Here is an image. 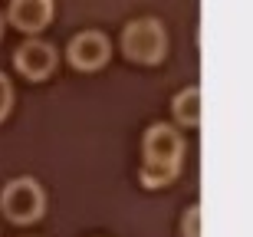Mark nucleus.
<instances>
[{"label":"nucleus","mask_w":253,"mask_h":237,"mask_svg":"<svg viewBox=\"0 0 253 237\" xmlns=\"http://www.w3.org/2000/svg\"><path fill=\"white\" fill-rule=\"evenodd\" d=\"M7 20H10V27H17L20 33L37 37L40 30H46L49 20H53V0H10Z\"/></svg>","instance_id":"nucleus-6"},{"label":"nucleus","mask_w":253,"mask_h":237,"mask_svg":"<svg viewBox=\"0 0 253 237\" xmlns=\"http://www.w3.org/2000/svg\"><path fill=\"white\" fill-rule=\"evenodd\" d=\"M56 47L46 43V40H37L30 37L23 40L13 53V66H17L20 76H27L30 83H43V79L53 76V69H56Z\"/></svg>","instance_id":"nucleus-5"},{"label":"nucleus","mask_w":253,"mask_h":237,"mask_svg":"<svg viewBox=\"0 0 253 237\" xmlns=\"http://www.w3.org/2000/svg\"><path fill=\"white\" fill-rule=\"evenodd\" d=\"M112 56V43L105 33L99 30H83V33H76L69 40V47H66V59H69V66L79 69V73H95V69H102Z\"/></svg>","instance_id":"nucleus-4"},{"label":"nucleus","mask_w":253,"mask_h":237,"mask_svg":"<svg viewBox=\"0 0 253 237\" xmlns=\"http://www.w3.org/2000/svg\"><path fill=\"white\" fill-rule=\"evenodd\" d=\"M141 185L145 188H165L178 178L181 158H184V139L174 125L168 122H155L148 125V132L141 139Z\"/></svg>","instance_id":"nucleus-1"},{"label":"nucleus","mask_w":253,"mask_h":237,"mask_svg":"<svg viewBox=\"0 0 253 237\" xmlns=\"http://www.w3.org/2000/svg\"><path fill=\"white\" fill-rule=\"evenodd\" d=\"M0 37H3V13H0Z\"/></svg>","instance_id":"nucleus-10"},{"label":"nucleus","mask_w":253,"mask_h":237,"mask_svg":"<svg viewBox=\"0 0 253 237\" xmlns=\"http://www.w3.org/2000/svg\"><path fill=\"white\" fill-rule=\"evenodd\" d=\"M171 112H174V119H178L181 125L197 129V125H201V89H197V86L181 89V93L174 95V102H171Z\"/></svg>","instance_id":"nucleus-7"},{"label":"nucleus","mask_w":253,"mask_h":237,"mask_svg":"<svg viewBox=\"0 0 253 237\" xmlns=\"http://www.w3.org/2000/svg\"><path fill=\"white\" fill-rule=\"evenodd\" d=\"M122 53L131 63L158 66L161 59L168 56V33H165V23L155 20V17H138V20H131V23H125Z\"/></svg>","instance_id":"nucleus-2"},{"label":"nucleus","mask_w":253,"mask_h":237,"mask_svg":"<svg viewBox=\"0 0 253 237\" xmlns=\"http://www.w3.org/2000/svg\"><path fill=\"white\" fill-rule=\"evenodd\" d=\"M181 237H201V204H191L181 218Z\"/></svg>","instance_id":"nucleus-8"},{"label":"nucleus","mask_w":253,"mask_h":237,"mask_svg":"<svg viewBox=\"0 0 253 237\" xmlns=\"http://www.w3.org/2000/svg\"><path fill=\"white\" fill-rule=\"evenodd\" d=\"M10 109H13V86H10V79L0 73V122L10 115Z\"/></svg>","instance_id":"nucleus-9"},{"label":"nucleus","mask_w":253,"mask_h":237,"mask_svg":"<svg viewBox=\"0 0 253 237\" xmlns=\"http://www.w3.org/2000/svg\"><path fill=\"white\" fill-rule=\"evenodd\" d=\"M0 211L10 224H37L46 211V194L37 178H13L0 191Z\"/></svg>","instance_id":"nucleus-3"}]
</instances>
